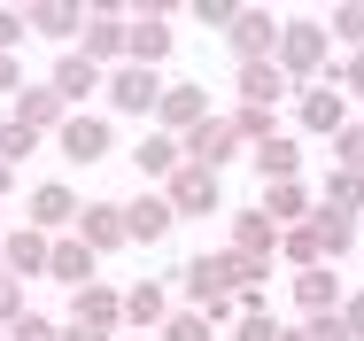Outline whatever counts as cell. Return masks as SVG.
<instances>
[{"mask_svg":"<svg viewBox=\"0 0 364 341\" xmlns=\"http://www.w3.org/2000/svg\"><path fill=\"white\" fill-rule=\"evenodd\" d=\"M272 63L287 70V85H318V78H333V31H326V16H287V31H279V55Z\"/></svg>","mask_w":364,"mask_h":341,"instance_id":"cell-1","label":"cell"},{"mask_svg":"<svg viewBox=\"0 0 364 341\" xmlns=\"http://www.w3.org/2000/svg\"><path fill=\"white\" fill-rule=\"evenodd\" d=\"M163 78L155 70H140V63H117L109 70V85H101V101H109V117H132V125H155V109H163Z\"/></svg>","mask_w":364,"mask_h":341,"instance_id":"cell-2","label":"cell"},{"mask_svg":"<svg viewBox=\"0 0 364 341\" xmlns=\"http://www.w3.org/2000/svg\"><path fill=\"white\" fill-rule=\"evenodd\" d=\"M77 55H85V63H101V70L132 63V16H124L117 0H93V16H85V39H77Z\"/></svg>","mask_w":364,"mask_h":341,"instance_id":"cell-3","label":"cell"},{"mask_svg":"<svg viewBox=\"0 0 364 341\" xmlns=\"http://www.w3.org/2000/svg\"><path fill=\"white\" fill-rule=\"evenodd\" d=\"M294 125H302V132H318L326 147H333L357 117H349V93H341L333 78H318V85H294Z\"/></svg>","mask_w":364,"mask_h":341,"instance_id":"cell-4","label":"cell"},{"mask_svg":"<svg viewBox=\"0 0 364 341\" xmlns=\"http://www.w3.org/2000/svg\"><path fill=\"white\" fill-rule=\"evenodd\" d=\"M178 147H186V163H202V171H225V163L248 155V140H240V125H232V109H218L210 125H194Z\"/></svg>","mask_w":364,"mask_h":341,"instance_id":"cell-5","label":"cell"},{"mask_svg":"<svg viewBox=\"0 0 364 341\" xmlns=\"http://www.w3.org/2000/svg\"><path fill=\"white\" fill-rule=\"evenodd\" d=\"M279 31H287V16H272V8H240L232 31H225V47H232L240 70H248V63H272V55H279Z\"/></svg>","mask_w":364,"mask_h":341,"instance_id":"cell-6","label":"cell"},{"mask_svg":"<svg viewBox=\"0 0 364 341\" xmlns=\"http://www.w3.org/2000/svg\"><path fill=\"white\" fill-rule=\"evenodd\" d=\"M77 187H63V179H39V187H31V194H23V225H39V233H55V241H63V233H77Z\"/></svg>","mask_w":364,"mask_h":341,"instance_id":"cell-7","label":"cell"},{"mask_svg":"<svg viewBox=\"0 0 364 341\" xmlns=\"http://www.w3.org/2000/svg\"><path fill=\"white\" fill-rule=\"evenodd\" d=\"M55 147H63L70 163H109V147H117V125H109V109H77L70 125L55 132Z\"/></svg>","mask_w":364,"mask_h":341,"instance_id":"cell-8","label":"cell"},{"mask_svg":"<svg viewBox=\"0 0 364 341\" xmlns=\"http://www.w3.org/2000/svg\"><path fill=\"white\" fill-rule=\"evenodd\" d=\"M0 256H8V279H16V287H23V279H47V264H55V233L8 225V233H0Z\"/></svg>","mask_w":364,"mask_h":341,"instance_id":"cell-9","label":"cell"},{"mask_svg":"<svg viewBox=\"0 0 364 341\" xmlns=\"http://www.w3.org/2000/svg\"><path fill=\"white\" fill-rule=\"evenodd\" d=\"M8 117H16V125H23V132H63V125H70L77 109L70 101H63V93H55V85H47V78H39V85H23V93H16V101H8Z\"/></svg>","mask_w":364,"mask_h":341,"instance_id":"cell-10","label":"cell"},{"mask_svg":"<svg viewBox=\"0 0 364 341\" xmlns=\"http://www.w3.org/2000/svg\"><path fill=\"white\" fill-rule=\"evenodd\" d=\"M70 326H85V334H109V341H117V326H124V287H109V279L77 287V295H70Z\"/></svg>","mask_w":364,"mask_h":341,"instance_id":"cell-11","label":"cell"},{"mask_svg":"<svg viewBox=\"0 0 364 341\" xmlns=\"http://www.w3.org/2000/svg\"><path fill=\"white\" fill-rule=\"evenodd\" d=\"M218 109H210V93L194 85V78H178L171 93H163V109H155V132H171V140H186L194 125H210Z\"/></svg>","mask_w":364,"mask_h":341,"instance_id":"cell-12","label":"cell"},{"mask_svg":"<svg viewBox=\"0 0 364 341\" xmlns=\"http://www.w3.org/2000/svg\"><path fill=\"white\" fill-rule=\"evenodd\" d=\"M294 310L302 318H341V303H349V287H341V272L333 264H318V272H294Z\"/></svg>","mask_w":364,"mask_h":341,"instance_id":"cell-13","label":"cell"},{"mask_svg":"<svg viewBox=\"0 0 364 341\" xmlns=\"http://www.w3.org/2000/svg\"><path fill=\"white\" fill-rule=\"evenodd\" d=\"M171 310H178V303H171V279H132V287H124V326H132V334H163Z\"/></svg>","mask_w":364,"mask_h":341,"instance_id":"cell-14","label":"cell"},{"mask_svg":"<svg viewBox=\"0 0 364 341\" xmlns=\"http://www.w3.org/2000/svg\"><path fill=\"white\" fill-rule=\"evenodd\" d=\"M163 194H171V209H178V217H218V209H225L218 171H202V163H186V171L163 187Z\"/></svg>","mask_w":364,"mask_h":341,"instance_id":"cell-15","label":"cell"},{"mask_svg":"<svg viewBox=\"0 0 364 341\" xmlns=\"http://www.w3.org/2000/svg\"><path fill=\"white\" fill-rule=\"evenodd\" d=\"M47 85H55V93H63L70 109H85V101H93L101 85H109V70H101V63H85L77 47H63V55H55V70H47Z\"/></svg>","mask_w":364,"mask_h":341,"instance_id":"cell-16","label":"cell"},{"mask_svg":"<svg viewBox=\"0 0 364 341\" xmlns=\"http://www.w3.org/2000/svg\"><path fill=\"white\" fill-rule=\"evenodd\" d=\"M225 248H232V256H256V264H279V225H272L264 209H240V217L225 225Z\"/></svg>","mask_w":364,"mask_h":341,"instance_id":"cell-17","label":"cell"},{"mask_svg":"<svg viewBox=\"0 0 364 341\" xmlns=\"http://www.w3.org/2000/svg\"><path fill=\"white\" fill-rule=\"evenodd\" d=\"M171 225H178V209H171V194H163V187H147V194H132V202H124V233H132L140 248H155Z\"/></svg>","mask_w":364,"mask_h":341,"instance_id":"cell-18","label":"cell"},{"mask_svg":"<svg viewBox=\"0 0 364 341\" xmlns=\"http://www.w3.org/2000/svg\"><path fill=\"white\" fill-rule=\"evenodd\" d=\"M132 171H140V179H155V187H171V179L186 171V147H178L171 132H155V125H147L140 147H132Z\"/></svg>","mask_w":364,"mask_h":341,"instance_id":"cell-19","label":"cell"},{"mask_svg":"<svg viewBox=\"0 0 364 341\" xmlns=\"http://www.w3.org/2000/svg\"><path fill=\"white\" fill-rule=\"evenodd\" d=\"M248 163H256L264 187H294V179H302V140H294V132H272L264 147H248Z\"/></svg>","mask_w":364,"mask_h":341,"instance_id":"cell-20","label":"cell"},{"mask_svg":"<svg viewBox=\"0 0 364 341\" xmlns=\"http://www.w3.org/2000/svg\"><path fill=\"white\" fill-rule=\"evenodd\" d=\"M77 241H85L93 256L124 248V241H132V233H124V202H85V209H77Z\"/></svg>","mask_w":364,"mask_h":341,"instance_id":"cell-21","label":"cell"},{"mask_svg":"<svg viewBox=\"0 0 364 341\" xmlns=\"http://www.w3.org/2000/svg\"><path fill=\"white\" fill-rule=\"evenodd\" d=\"M23 16H31V31H39V39H63V47H77L93 8H77V0H31Z\"/></svg>","mask_w":364,"mask_h":341,"instance_id":"cell-22","label":"cell"},{"mask_svg":"<svg viewBox=\"0 0 364 341\" xmlns=\"http://www.w3.org/2000/svg\"><path fill=\"white\" fill-rule=\"evenodd\" d=\"M256 209H264L279 233H294V225H310V217H318V194L294 179V187H264V194H256Z\"/></svg>","mask_w":364,"mask_h":341,"instance_id":"cell-23","label":"cell"},{"mask_svg":"<svg viewBox=\"0 0 364 341\" xmlns=\"http://www.w3.org/2000/svg\"><path fill=\"white\" fill-rule=\"evenodd\" d=\"M232 93H240V109H279L294 85H287V70H279V63H248L240 78H232Z\"/></svg>","mask_w":364,"mask_h":341,"instance_id":"cell-24","label":"cell"},{"mask_svg":"<svg viewBox=\"0 0 364 341\" xmlns=\"http://www.w3.org/2000/svg\"><path fill=\"white\" fill-rule=\"evenodd\" d=\"M171 47H178L171 16H163V8H140V16H132V63H140V70H155Z\"/></svg>","mask_w":364,"mask_h":341,"instance_id":"cell-25","label":"cell"},{"mask_svg":"<svg viewBox=\"0 0 364 341\" xmlns=\"http://www.w3.org/2000/svg\"><path fill=\"white\" fill-rule=\"evenodd\" d=\"M93 264H101V256H93V248H85L77 233H63V241H55V264H47V279L77 295V287H93Z\"/></svg>","mask_w":364,"mask_h":341,"instance_id":"cell-26","label":"cell"},{"mask_svg":"<svg viewBox=\"0 0 364 341\" xmlns=\"http://www.w3.org/2000/svg\"><path fill=\"white\" fill-rule=\"evenodd\" d=\"M318 209L364 217V171H333V163H326V194H318Z\"/></svg>","mask_w":364,"mask_h":341,"instance_id":"cell-27","label":"cell"},{"mask_svg":"<svg viewBox=\"0 0 364 341\" xmlns=\"http://www.w3.org/2000/svg\"><path fill=\"white\" fill-rule=\"evenodd\" d=\"M310 225H318V241H326V264H341V256L357 248V217H341V209H318Z\"/></svg>","mask_w":364,"mask_h":341,"instance_id":"cell-28","label":"cell"},{"mask_svg":"<svg viewBox=\"0 0 364 341\" xmlns=\"http://www.w3.org/2000/svg\"><path fill=\"white\" fill-rule=\"evenodd\" d=\"M326 31H333L349 55H364V0H341V8H326Z\"/></svg>","mask_w":364,"mask_h":341,"instance_id":"cell-29","label":"cell"},{"mask_svg":"<svg viewBox=\"0 0 364 341\" xmlns=\"http://www.w3.org/2000/svg\"><path fill=\"white\" fill-rule=\"evenodd\" d=\"M155 341H218V326H210L202 310H186V303H178V310H171V326H163Z\"/></svg>","mask_w":364,"mask_h":341,"instance_id":"cell-30","label":"cell"},{"mask_svg":"<svg viewBox=\"0 0 364 341\" xmlns=\"http://www.w3.org/2000/svg\"><path fill=\"white\" fill-rule=\"evenodd\" d=\"M31 147H39V132H23V125H16V117H8V125H0V163H8V171H16V163H23V155H31Z\"/></svg>","mask_w":364,"mask_h":341,"instance_id":"cell-31","label":"cell"},{"mask_svg":"<svg viewBox=\"0 0 364 341\" xmlns=\"http://www.w3.org/2000/svg\"><path fill=\"white\" fill-rule=\"evenodd\" d=\"M333 171H364V117H357L341 140H333Z\"/></svg>","mask_w":364,"mask_h":341,"instance_id":"cell-32","label":"cell"},{"mask_svg":"<svg viewBox=\"0 0 364 341\" xmlns=\"http://www.w3.org/2000/svg\"><path fill=\"white\" fill-rule=\"evenodd\" d=\"M8 341H63V326H55L47 310H23V318H16V334H8Z\"/></svg>","mask_w":364,"mask_h":341,"instance_id":"cell-33","label":"cell"},{"mask_svg":"<svg viewBox=\"0 0 364 341\" xmlns=\"http://www.w3.org/2000/svg\"><path fill=\"white\" fill-rule=\"evenodd\" d=\"M232 16H240L232 0H194V23H202V31H232Z\"/></svg>","mask_w":364,"mask_h":341,"instance_id":"cell-34","label":"cell"},{"mask_svg":"<svg viewBox=\"0 0 364 341\" xmlns=\"http://www.w3.org/2000/svg\"><path fill=\"white\" fill-rule=\"evenodd\" d=\"M279 334H287V326H279V318L264 310V318H240V326H232L225 341H279Z\"/></svg>","mask_w":364,"mask_h":341,"instance_id":"cell-35","label":"cell"},{"mask_svg":"<svg viewBox=\"0 0 364 341\" xmlns=\"http://www.w3.org/2000/svg\"><path fill=\"white\" fill-rule=\"evenodd\" d=\"M23 310H31V303H23V287L8 279V287H0V341L16 334V318H23Z\"/></svg>","mask_w":364,"mask_h":341,"instance_id":"cell-36","label":"cell"},{"mask_svg":"<svg viewBox=\"0 0 364 341\" xmlns=\"http://www.w3.org/2000/svg\"><path fill=\"white\" fill-rule=\"evenodd\" d=\"M23 31H31V16H23V8H0V55H16Z\"/></svg>","mask_w":364,"mask_h":341,"instance_id":"cell-37","label":"cell"},{"mask_svg":"<svg viewBox=\"0 0 364 341\" xmlns=\"http://www.w3.org/2000/svg\"><path fill=\"white\" fill-rule=\"evenodd\" d=\"M333 85H341V93H364V55H341V63H333Z\"/></svg>","mask_w":364,"mask_h":341,"instance_id":"cell-38","label":"cell"},{"mask_svg":"<svg viewBox=\"0 0 364 341\" xmlns=\"http://www.w3.org/2000/svg\"><path fill=\"white\" fill-rule=\"evenodd\" d=\"M302 334L310 341H349V326H341V318H302Z\"/></svg>","mask_w":364,"mask_h":341,"instance_id":"cell-39","label":"cell"},{"mask_svg":"<svg viewBox=\"0 0 364 341\" xmlns=\"http://www.w3.org/2000/svg\"><path fill=\"white\" fill-rule=\"evenodd\" d=\"M341 326H349V341H364V287L349 295V303H341Z\"/></svg>","mask_w":364,"mask_h":341,"instance_id":"cell-40","label":"cell"},{"mask_svg":"<svg viewBox=\"0 0 364 341\" xmlns=\"http://www.w3.org/2000/svg\"><path fill=\"white\" fill-rule=\"evenodd\" d=\"M63 341H109V334H85V326H70V318H63Z\"/></svg>","mask_w":364,"mask_h":341,"instance_id":"cell-41","label":"cell"},{"mask_svg":"<svg viewBox=\"0 0 364 341\" xmlns=\"http://www.w3.org/2000/svg\"><path fill=\"white\" fill-rule=\"evenodd\" d=\"M8 187H16V171H8V163H0V202H8Z\"/></svg>","mask_w":364,"mask_h":341,"instance_id":"cell-42","label":"cell"},{"mask_svg":"<svg viewBox=\"0 0 364 341\" xmlns=\"http://www.w3.org/2000/svg\"><path fill=\"white\" fill-rule=\"evenodd\" d=\"M279 341H310V334H302V326H287V334H279Z\"/></svg>","mask_w":364,"mask_h":341,"instance_id":"cell-43","label":"cell"},{"mask_svg":"<svg viewBox=\"0 0 364 341\" xmlns=\"http://www.w3.org/2000/svg\"><path fill=\"white\" fill-rule=\"evenodd\" d=\"M0 287H8V256H0Z\"/></svg>","mask_w":364,"mask_h":341,"instance_id":"cell-44","label":"cell"},{"mask_svg":"<svg viewBox=\"0 0 364 341\" xmlns=\"http://www.w3.org/2000/svg\"><path fill=\"white\" fill-rule=\"evenodd\" d=\"M0 125H8V109H0Z\"/></svg>","mask_w":364,"mask_h":341,"instance_id":"cell-45","label":"cell"},{"mask_svg":"<svg viewBox=\"0 0 364 341\" xmlns=\"http://www.w3.org/2000/svg\"><path fill=\"white\" fill-rule=\"evenodd\" d=\"M0 233H8V225H0Z\"/></svg>","mask_w":364,"mask_h":341,"instance_id":"cell-46","label":"cell"}]
</instances>
